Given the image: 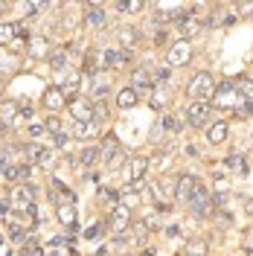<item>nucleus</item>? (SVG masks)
<instances>
[{"label": "nucleus", "mask_w": 253, "mask_h": 256, "mask_svg": "<svg viewBox=\"0 0 253 256\" xmlns=\"http://www.w3.org/2000/svg\"><path fill=\"white\" fill-rule=\"evenodd\" d=\"M216 84H218V82L212 79V73L201 70V73H195V76L190 79V84H186V96H190L192 102H210L212 94H216Z\"/></svg>", "instance_id": "obj_1"}, {"label": "nucleus", "mask_w": 253, "mask_h": 256, "mask_svg": "<svg viewBox=\"0 0 253 256\" xmlns=\"http://www.w3.org/2000/svg\"><path fill=\"white\" fill-rule=\"evenodd\" d=\"M186 207L198 216V218H210L212 212H216V201H212V192H210V186H206L204 180H198L195 184V192H192L190 204Z\"/></svg>", "instance_id": "obj_2"}, {"label": "nucleus", "mask_w": 253, "mask_h": 256, "mask_svg": "<svg viewBox=\"0 0 253 256\" xmlns=\"http://www.w3.org/2000/svg\"><path fill=\"white\" fill-rule=\"evenodd\" d=\"M244 99L236 94V88H233V82H218L216 84V94L210 99V108H216V111H236L238 105H242Z\"/></svg>", "instance_id": "obj_3"}, {"label": "nucleus", "mask_w": 253, "mask_h": 256, "mask_svg": "<svg viewBox=\"0 0 253 256\" xmlns=\"http://www.w3.org/2000/svg\"><path fill=\"white\" fill-rule=\"evenodd\" d=\"M35 198H38V190L32 186V184H18L12 195H9V204H12V212H26V210L35 204Z\"/></svg>", "instance_id": "obj_4"}, {"label": "nucleus", "mask_w": 253, "mask_h": 256, "mask_svg": "<svg viewBox=\"0 0 253 256\" xmlns=\"http://www.w3.org/2000/svg\"><path fill=\"white\" fill-rule=\"evenodd\" d=\"M99 154H102V160L108 163V169H116V166L126 160V154H122V146H120V140H116V134H105V137H102Z\"/></svg>", "instance_id": "obj_5"}, {"label": "nucleus", "mask_w": 253, "mask_h": 256, "mask_svg": "<svg viewBox=\"0 0 253 256\" xmlns=\"http://www.w3.org/2000/svg\"><path fill=\"white\" fill-rule=\"evenodd\" d=\"M41 108H44L47 114H56V116L67 108V96H64V90L58 88V84H50L47 90L41 94Z\"/></svg>", "instance_id": "obj_6"}, {"label": "nucleus", "mask_w": 253, "mask_h": 256, "mask_svg": "<svg viewBox=\"0 0 253 256\" xmlns=\"http://www.w3.org/2000/svg\"><path fill=\"white\" fill-rule=\"evenodd\" d=\"M108 227L114 230V236H116V233H128V227H131V207H128L126 201H120V204L111 207Z\"/></svg>", "instance_id": "obj_7"}, {"label": "nucleus", "mask_w": 253, "mask_h": 256, "mask_svg": "<svg viewBox=\"0 0 253 256\" xmlns=\"http://www.w3.org/2000/svg\"><path fill=\"white\" fill-rule=\"evenodd\" d=\"M192 62V47L186 38H180V41H174L172 47H169V52H166V67L172 70V67H180V64Z\"/></svg>", "instance_id": "obj_8"}, {"label": "nucleus", "mask_w": 253, "mask_h": 256, "mask_svg": "<svg viewBox=\"0 0 253 256\" xmlns=\"http://www.w3.org/2000/svg\"><path fill=\"white\" fill-rule=\"evenodd\" d=\"M131 62V52L120 47H105L99 52V64H102V70H116V67H122V64Z\"/></svg>", "instance_id": "obj_9"}, {"label": "nucleus", "mask_w": 253, "mask_h": 256, "mask_svg": "<svg viewBox=\"0 0 253 256\" xmlns=\"http://www.w3.org/2000/svg\"><path fill=\"white\" fill-rule=\"evenodd\" d=\"M67 108H70L73 122H90V120H94V102H90L88 96H76V99H70Z\"/></svg>", "instance_id": "obj_10"}, {"label": "nucleus", "mask_w": 253, "mask_h": 256, "mask_svg": "<svg viewBox=\"0 0 253 256\" xmlns=\"http://www.w3.org/2000/svg\"><path fill=\"white\" fill-rule=\"evenodd\" d=\"M186 122L192 128H204L210 122V102H190L186 105Z\"/></svg>", "instance_id": "obj_11"}, {"label": "nucleus", "mask_w": 253, "mask_h": 256, "mask_svg": "<svg viewBox=\"0 0 253 256\" xmlns=\"http://www.w3.org/2000/svg\"><path fill=\"white\" fill-rule=\"evenodd\" d=\"M128 88H134V94H137V96H148V94H152V88H154V82H152V70H148V67L134 70Z\"/></svg>", "instance_id": "obj_12"}, {"label": "nucleus", "mask_w": 253, "mask_h": 256, "mask_svg": "<svg viewBox=\"0 0 253 256\" xmlns=\"http://www.w3.org/2000/svg\"><path fill=\"white\" fill-rule=\"evenodd\" d=\"M148 172V158L146 154H134L126 160V180H146Z\"/></svg>", "instance_id": "obj_13"}, {"label": "nucleus", "mask_w": 253, "mask_h": 256, "mask_svg": "<svg viewBox=\"0 0 253 256\" xmlns=\"http://www.w3.org/2000/svg\"><path fill=\"white\" fill-rule=\"evenodd\" d=\"M116 41H120V50H126V52L134 56V50L140 47L142 35H140V30H134V26H120V30H116Z\"/></svg>", "instance_id": "obj_14"}, {"label": "nucleus", "mask_w": 253, "mask_h": 256, "mask_svg": "<svg viewBox=\"0 0 253 256\" xmlns=\"http://www.w3.org/2000/svg\"><path fill=\"white\" fill-rule=\"evenodd\" d=\"M195 184H198V178L195 175H178V186H174V201L178 204H190L192 192H195Z\"/></svg>", "instance_id": "obj_15"}, {"label": "nucleus", "mask_w": 253, "mask_h": 256, "mask_svg": "<svg viewBox=\"0 0 253 256\" xmlns=\"http://www.w3.org/2000/svg\"><path fill=\"white\" fill-rule=\"evenodd\" d=\"M96 134H99V122L96 120H90V122H73L70 126V137L73 140H82V143L96 140Z\"/></svg>", "instance_id": "obj_16"}, {"label": "nucleus", "mask_w": 253, "mask_h": 256, "mask_svg": "<svg viewBox=\"0 0 253 256\" xmlns=\"http://www.w3.org/2000/svg\"><path fill=\"white\" fill-rule=\"evenodd\" d=\"M169 105H172V90H169L166 84L152 88V94H148V108H152V111H166Z\"/></svg>", "instance_id": "obj_17"}, {"label": "nucleus", "mask_w": 253, "mask_h": 256, "mask_svg": "<svg viewBox=\"0 0 253 256\" xmlns=\"http://www.w3.org/2000/svg\"><path fill=\"white\" fill-rule=\"evenodd\" d=\"M108 90H111V84H108V76H105V73H94V76H90V82H88V99H90V102H96V99H105V94H108Z\"/></svg>", "instance_id": "obj_18"}, {"label": "nucleus", "mask_w": 253, "mask_h": 256, "mask_svg": "<svg viewBox=\"0 0 253 256\" xmlns=\"http://www.w3.org/2000/svg\"><path fill=\"white\" fill-rule=\"evenodd\" d=\"M26 56L32 62H41L50 56V44H47V35H32L30 44H26Z\"/></svg>", "instance_id": "obj_19"}, {"label": "nucleus", "mask_w": 253, "mask_h": 256, "mask_svg": "<svg viewBox=\"0 0 253 256\" xmlns=\"http://www.w3.org/2000/svg\"><path fill=\"white\" fill-rule=\"evenodd\" d=\"M56 218L67 230H79V216H76V207L73 204H58L56 207Z\"/></svg>", "instance_id": "obj_20"}, {"label": "nucleus", "mask_w": 253, "mask_h": 256, "mask_svg": "<svg viewBox=\"0 0 253 256\" xmlns=\"http://www.w3.org/2000/svg\"><path fill=\"white\" fill-rule=\"evenodd\" d=\"M102 160V154H99V146H84L79 154H76V163H79L84 172H90V169H96V163Z\"/></svg>", "instance_id": "obj_21"}, {"label": "nucleus", "mask_w": 253, "mask_h": 256, "mask_svg": "<svg viewBox=\"0 0 253 256\" xmlns=\"http://www.w3.org/2000/svg\"><path fill=\"white\" fill-rule=\"evenodd\" d=\"M204 137H206L210 146H222V143H227V137H230V126H227V122H210Z\"/></svg>", "instance_id": "obj_22"}, {"label": "nucleus", "mask_w": 253, "mask_h": 256, "mask_svg": "<svg viewBox=\"0 0 253 256\" xmlns=\"http://www.w3.org/2000/svg\"><path fill=\"white\" fill-rule=\"evenodd\" d=\"M58 88L64 90V96H67V99H76V96H79V90H82V73L70 70V73L64 76V82L58 84Z\"/></svg>", "instance_id": "obj_23"}, {"label": "nucleus", "mask_w": 253, "mask_h": 256, "mask_svg": "<svg viewBox=\"0 0 253 256\" xmlns=\"http://www.w3.org/2000/svg\"><path fill=\"white\" fill-rule=\"evenodd\" d=\"M20 35H30L20 24H0V47H9L15 38H20Z\"/></svg>", "instance_id": "obj_24"}, {"label": "nucleus", "mask_w": 253, "mask_h": 256, "mask_svg": "<svg viewBox=\"0 0 253 256\" xmlns=\"http://www.w3.org/2000/svg\"><path fill=\"white\" fill-rule=\"evenodd\" d=\"M84 24L94 26V30H102V26H105V9L88 3V6H84Z\"/></svg>", "instance_id": "obj_25"}, {"label": "nucleus", "mask_w": 253, "mask_h": 256, "mask_svg": "<svg viewBox=\"0 0 253 256\" xmlns=\"http://www.w3.org/2000/svg\"><path fill=\"white\" fill-rule=\"evenodd\" d=\"M120 111H131L134 105H140V96L134 94V88H122V90H116V102H114Z\"/></svg>", "instance_id": "obj_26"}, {"label": "nucleus", "mask_w": 253, "mask_h": 256, "mask_svg": "<svg viewBox=\"0 0 253 256\" xmlns=\"http://www.w3.org/2000/svg\"><path fill=\"white\" fill-rule=\"evenodd\" d=\"M174 154L166 148V152H160V154H154V158L148 160V169H154V175H166L169 172V166H172Z\"/></svg>", "instance_id": "obj_27"}, {"label": "nucleus", "mask_w": 253, "mask_h": 256, "mask_svg": "<svg viewBox=\"0 0 253 256\" xmlns=\"http://www.w3.org/2000/svg\"><path fill=\"white\" fill-rule=\"evenodd\" d=\"M47 64L52 67V70H67V64H70V52H67V47H56V50H50Z\"/></svg>", "instance_id": "obj_28"}, {"label": "nucleus", "mask_w": 253, "mask_h": 256, "mask_svg": "<svg viewBox=\"0 0 253 256\" xmlns=\"http://www.w3.org/2000/svg\"><path fill=\"white\" fill-rule=\"evenodd\" d=\"M82 70H84L88 76H94V73H99V70H102V64H99V50H84Z\"/></svg>", "instance_id": "obj_29"}, {"label": "nucleus", "mask_w": 253, "mask_h": 256, "mask_svg": "<svg viewBox=\"0 0 253 256\" xmlns=\"http://www.w3.org/2000/svg\"><path fill=\"white\" fill-rule=\"evenodd\" d=\"M233 88H236V94L244 99V102H253V79L250 76H238L233 82Z\"/></svg>", "instance_id": "obj_30"}, {"label": "nucleus", "mask_w": 253, "mask_h": 256, "mask_svg": "<svg viewBox=\"0 0 253 256\" xmlns=\"http://www.w3.org/2000/svg\"><path fill=\"white\" fill-rule=\"evenodd\" d=\"M158 122H160V128H163L166 134H178V131H184V122H180L174 114H163Z\"/></svg>", "instance_id": "obj_31"}, {"label": "nucleus", "mask_w": 253, "mask_h": 256, "mask_svg": "<svg viewBox=\"0 0 253 256\" xmlns=\"http://www.w3.org/2000/svg\"><path fill=\"white\" fill-rule=\"evenodd\" d=\"M114 6H116V12H126V15H137V12L146 9V3H142V0H116Z\"/></svg>", "instance_id": "obj_32"}, {"label": "nucleus", "mask_w": 253, "mask_h": 256, "mask_svg": "<svg viewBox=\"0 0 253 256\" xmlns=\"http://www.w3.org/2000/svg\"><path fill=\"white\" fill-rule=\"evenodd\" d=\"M206 250H210V244L204 239H192V242H186L184 256H206Z\"/></svg>", "instance_id": "obj_33"}, {"label": "nucleus", "mask_w": 253, "mask_h": 256, "mask_svg": "<svg viewBox=\"0 0 253 256\" xmlns=\"http://www.w3.org/2000/svg\"><path fill=\"white\" fill-rule=\"evenodd\" d=\"M227 166H230V169H233V175H238V178H244V175H248V163H244V158H242L238 152L227 158Z\"/></svg>", "instance_id": "obj_34"}, {"label": "nucleus", "mask_w": 253, "mask_h": 256, "mask_svg": "<svg viewBox=\"0 0 253 256\" xmlns=\"http://www.w3.org/2000/svg\"><path fill=\"white\" fill-rule=\"evenodd\" d=\"M142 224H146V230H148V233L160 230V227H163V222H160V212H158V210H148V212L142 216Z\"/></svg>", "instance_id": "obj_35"}, {"label": "nucleus", "mask_w": 253, "mask_h": 256, "mask_svg": "<svg viewBox=\"0 0 253 256\" xmlns=\"http://www.w3.org/2000/svg\"><path fill=\"white\" fill-rule=\"evenodd\" d=\"M201 26H204V24H201V20H195V15L184 18V20H180V35H186V38H190V35H195V32H201Z\"/></svg>", "instance_id": "obj_36"}, {"label": "nucleus", "mask_w": 253, "mask_h": 256, "mask_svg": "<svg viewBox=\"0 0 253 256\" xmlns=\"http://www.w3.org/2000/svg\"><path fill=\"white\" fill-rule=\"evenodd\" d=\"M3 180H9V184H24L20 180V166L18 163H6V169H3Z\"/></svg>", "instance_id": "obj_37"}, {"label": "nucleus", "mask_w": 253, "mask_h": 256, "mask_svg": "<svg viewBox=\"0 0 253 256\" xmlns=\"http://www.w3.org/2000/svg\"><path fill=\"white\" fill-rule=\"evenodd\" d=\"M44 131H47L50 137H56V134H64V126H62V120H58L56 114H50V116H47V122H44Z\"/></svg>", "instance_id": "obj_38"}, {"label": "nucleus", "mask_w": 253, "mask_h": 256, "mask_svg": "<svg viewBox=\"0 0 253 256\" xmlns=\"http://www.w3.org/2000/svg\"><path fill=\"white\" fill-rule=\"evenodd\" d=\"M128 230H131V236H134V242H137V244H146V242H148V230H146V224H142V222L131 224Z\"/></svg>", "instance_id": "obj_39"}, {"label": "nucleus", "mask_w": 253, "mask_h": 256, "mask_svg": "<svg viewBox=\"0 0 253 256\" xmlns=\"http://www.w3.org/2000/svg\"><path fill=\"white\" fill-rule=\"evenodd\" d=\"M142 192H146V180H128L120 190V195H142Z\"/></svg>", "instance_id": "obj_40"}, {"label": "nucleus", "mask_w": 253, "mask_h": 256, "mask_svg": "<svg viewBox=\"0 0 253 256\" xmlns=\"http://www.w3.org/2000/svg\"><path fill=\"white\" fill-rule=\"evenodd\" d=\"M50 6H52V3H32V0H26V3H24V15L32 18V15H38V12H47Z\"/></svg>", "instance_id": "obj_41"}, {"label": "nucleus", "mask_w": 253, "mask_h": 256, "mask_svg": "<svg viewBox=\"0 0 253 256\" xmlns=\"http://www.w3.org/2000/svg\"><path fill=\"white\" fill-rule=\"evenodd\" d=\"M108 116H111L108 102H105V99H96V102H94V120L99 122V120H108Z\"/></svg>", "instance_id": "obj_42"}, {"label": "nucleus", "mask_w": 253, "mask_h": 256, "mask_svg": "<svg viewBox=\"0 0 253 256\" xmlns=\"http://www.w3.org/2000/svg\"><path fill=\"white\" fill-rule=\"evenodd\" d=\"M52 163H56V148L44 146L41 148V158H38V166H52Z\"/></svg>", "instance_id": "obj_43"}, {"label": "nucleus", "mask_w": 253, "mask_h": 256, "mask_svg": "<svg viewBox=\"0 0 253 256\" xmlns=\"http://www.w3.org/2000/svg\"><path fill=\"white\" fill-rule=\"evenodd\" d=\"M154 47H172V38H169V30L166 26L154 32Z\"/></svg>", "instance_id": "obj_44"}, {"label": "nucleus", "mask_w": 253, "mask_h": 256, "mask_svg": "<svg viewBox=\"0 0 253 256\" xmlns=\"http://www.w3.org/2000/svg\"><path fill=\"white\" fill-rule=\"evenodd\" d=\"M26 134H30L32 140H38V137H44L47 131H44V126H38V122H30V126H26Z\"/></svg>", "instance_id": "obj_45"}, {"label": "nucleus", "mask_w": 253, "mask_h": 256, "mask_svg": "<svg viewBox=\"0 0 253 256\" xmlns=\"http://www.w3.org/2000/svg\"><path fill=\"white\" fill-rule=\"evenodd\" d=\"M250 114H253V102H242L236 108V116H242V120H248Z\"/></svg>", "instance_id": "obj_46"}, {"label": "nucleus", "mask_w": 253, "mask_h": 256, "mask_svg": "<svg viewBox=\"0 0 253 256\" xmlns=\"http://www.w3.org/2000/svg\"><path fill=\"white\" fill-rule=\"evenodd\" d=\"M160 137H166V131L160 128V122H154V126H152V134H148V140H152V143H160Z\"/></svg>", "instance_id": "obj_47"}, {"label": "nucleus", "mask_w": 253, "mask_h": 256, "mask_svg": "<svg viewBox=\"0 0 253 256\" xmlns=\"http://www.w3.org/2000/svg\"><path fill=\"white\" fill-rule=\"evenodd\" d=\"M102 230H105V224H94V227H88V230H84V236H88V239H96Z\"/></svg>", "instance_id": "obj_48"}, {"label": "nucleus", "mask_w": 253, "mask_h": 256, "mask_svg": "<svg viewBox=\"0 0 253 256\" xmlns=\"http://www.w3.org/2000/svg\"><path fill=\"white\" fill-rule=\"evenodd\" d=\"M52 146H56V148H64V146H67V131H64V134H56V137H52Z\"/></svg>", "instance_id": "obj_49"}, {"label": "nucleus", "mask_w": 253, "mask_h": 256, "mask_svg": "<svg viewBox=\"0 0 253 256\" xmlns=\"http://www.w3.org/2000/svg\"><path fill=\"white\" fill-rule=\"evenodd\" d=\"M244 210H248V216L253 218V198H248V204H244Z\"/></svg>", "instance_id": "obj_50"}, {"label": "nucleus", "mask_w": 253, "mask_h": 256, "mask_svg": "<svg viewBox=\"0 0 253 256\" xmlns=\"http://www.w3.org/2000/svg\"><path fill=\"white\" fill-rule=\"evenodd\" d=\"M47 256H62V254H58L56 248H47Z\"/></svg>", "instance_id": "obj_51"}, {"label": "nucleus", "mask_w": 253, "mask_h": 256, "mask_svg": "<svg viewBox=\"0 0 253 256\" xmlns=\"http://www.w3.org/2000/svg\"><path fill=\"white\" fill-rule=\"evenodd\" d=\"M3 244H6V236H3V233H0V250H3Z\"/></svg>", "instance_id": "obj_52"}, {"label": "nucleus", "mask_w": 253, "mask_h": 256, "mask_svg": "<svg viewBox=\"0 0 253 256\" xmlns=\"http://www.w3.org/2000/svg\"><path fill=\"white\" fill-rule=\"evenodd\" d=\"M3 84H6V82H3V76H0V94H3Z\"/></svg>", "instance_id": "obj_53"}, {"label": "nucleus", "mask_w": 253, "mask_h": 256, "mask_svg": "<svg viewBox=\"0 0 253 256\" xmlns=\"http://www.w3.org/2000/svg\"><path fill=\"white\" fill-rule=\"evenodd\" d=\"M3 9H6V3H0V12H3Z\"/></svg>", "instance_id": "obj_54"}]
</instances>
